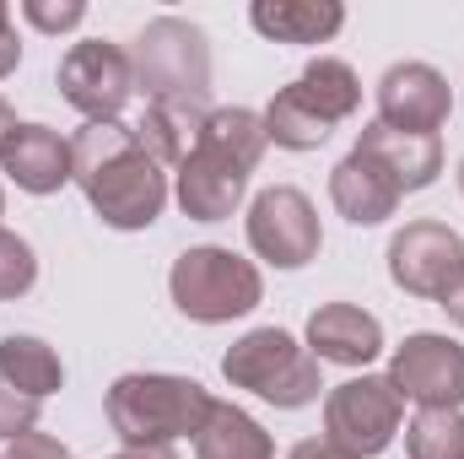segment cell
<instances>
[{"instance_id":"27","label":"cell","mask_w":464,"mask_h":459,"mask_svg":"<svg viewBox=\"0 0 464 459\" xmlns=\"http://www.w3.org/2000/svg\"><path fill=\"white\" fill-rule=\"evenodd\" d=\"M5 459H71V449L49 433H22V438H11Z\"/></svg>"},{"instance_id":"10","label":"cell","mask_w":464,"mask_h":459,"mask_svg":"<svg viewBox=\"0 0 464 459\" xmlns=\"http://www.w3.org/2000/svg\"><path fill=\"white\" fill-rule=\"evenodd\" d=\"M464 270V238L443 222H405L389 238V281L411 298H443Z\"/></svg>"},{"instance_id":"1","label":"cell","mask_w":464,"mask_h":459,"mask_svg":"<svg viewBox=\"0 0 464 459\" xmlns=\"http://www.w3.org/2000/svg\"><path fill=\"white\" fill-rule=\"evenodd\" d=\"M71 162L87 206L114 232L151 228L168 206V173L140 151L130 124H82L71 135Z\"/></svg>"},{"instance_id":"31","label":"cell","mask_w":464,"mask_h":459,"mask_svg":"<svg viewBox=\"0 0 464 459\" xmlns=\"http://www.w3.org/2000/svg\"><path fill=\"white\" fill-rule=\"evenodd\" d=\"M109 459H179L168 444H157V449H119V454H109Z\"/></svg>"},{"instance_id":"25","label":"cell","mask_w":464,"mask_h":459,"mask_svg":"<svg viewBox=\"0 0 464 459\" xmlns=\"http://www.w3.org/2000/svg\"><path fill=\"white\" fill-rule=\"evenodd\" d=\"M38 405H44V400L22 395V389H16V384H11V378L0 373V438H5V444L38 427Z\"/></svg>"},{"instance_id":"29","label":"cell","mask_w":464,"mask_h":459,"mask_svg":"<svg viewBox=\"0 0 464 459\" xmlns=\"http://www.w3.org/2000/svg\"><path fill=\"white\" fill-rule=\"evenodd\" d=\"M286 459H362V454H351V449L330 444V438H303V444H297Z\"/></svg>"},{"instance_id":"14","label":"cell","mask_w":464,"mask_h":459,"mask_svg":"<svg viewBox=\"0 0 464 459\" xmlns=\"http://www.w3.org/2000/svg\"><path fill=\"white\" fill-rule=\"evenodd\" d=\"M0 168L11 173L16 190L27 195H60L65 184H76V162H71V141L49 124H16V135L0 151Z\"/></svg>"},{"instance_id":"17","label":"cell","mask_w":464,"mask_h":459,"mask_svg":"<svg viewBox=\"0 0 464 459\" xmlns=\"http://www.w3.org/2000/svg\"><path fill=\"white\" fill-rule=\"evenodd\" d=\"M248 22L276 44H330L346 27V5L341 0H254Z\"/></svg>"},{"instance_id":"6","label":"cell","mask_w":464,"mask_h":459,"mask_svg":"<svg viewBox=\"0 0 464 459\" xmlns=\"http://www.w3.org/2000/svg\"><path fill=\"white\" fill-rule=\"evenodd\" d=\"M60 98L87 114V124H119L124 103L135 98V65L109 38L71 44L60 60Z\"/></svg>"},{"instance_id":"9","label":"cell","mask_w":464,"mask_h":459,"mask_svg":"<svg viewBox=\"0 0 464 459\" xmlns=\"http://www.w3.org/2000/svg\"><path fill=\"white\" fill-rule=\"evenodd\" d=\"M400 400H416L421 411H459L464 405V346L449 336H405V346L389 356V373Z\"/></svg>"},{"instance_id":"20","label":"cell","mask_w":464,"mask_h":459,"mask_svg":"<svg viewBox=\"0 0 464 459\" xmlns=\"http://www.w3.org/2000/svg\"><path fill=\"white\" fill-rule=\"evenodd\" d=\"M195 146H206V151H222L232 157L237 168H259V157H265V146H270V135H265V114H254V109H211V119L200 124V135H195Z\"/></svg>"},{"instance_id":"33","label":"cell","mask_w":464,"mask_h":459,"mask_svg":"<svg viewBox=\"0 0 464 459\" xmlns=\"http://www.w3.org/2000/svg\"><path fill=\"white\" fill-rule=\"evenodd\" d=\"M459 195H464V162H459Z\"/></svg>"},{"instance_id":"11","label":"cell","mask_w":464,"mask_h":459,"mask_svg":"<svg viewBox=\"0 0 464 459\" xmlns=\"http://www.w3.org/2000/svg\"><path fill=\"white\" fill-rule=\"evenodd\" d=\"M454 114V93L449 76L427 60H405L389 65L378 82V124L405 130V135H438Z\"/></svg>"},{"instance_id":"13","label":"cell","mask_w":464,"mask_h":459,"mask_svg":"<svg viewBox=\"0 0 464 459\" xmlns=\"http://www.w3.org/2000/svg\"><path fill=\"white\" fill-rule=\"evenodd\" d=\"M351 151H362L367 162H378L400 195H416V190L438 184V173H443V141L438 135H405V130H389L378 119L362 124V135H356Z\"/></svg>"},{"instance_id":"21","label":"cell","mask_w":464,"mask_h":459,"mask_svg":"<svg viewBox=\"0 0 464 459\" xmlns=\"http://www.w3.org/2000/svg\"><path fill=\"white\" fill-rule=\"evenodd\" d=\"M0 373H5L22 395H33V400L54 395V389L65 384V367H60L54 346H44L38 336H0Z\"/></svg>"},{"instance_id":"3","label":"cell","mask_w":464,"mask_h":459,"mask_svg":"<svg viewBox=\"0 0 464 459\" xmlns=\"http://www.w3.org/2000/svg\"><path fill=\"white\" fill-rule=\"evenodd\" d=\"M206 416H211V395L184 373H124L109 389V427L124 449L195 438Z\"/></svg>"},{"instance_id":"28","label":"cell","mask_w":464,"mask_h":459,"mask_svg":"<svg viewBox=\"0 0 464 459\" xmlns=\"http://www.w3.org/2000/svg\"><path fill=\"white\" fill-rule=\"evenodd\" d=\"M22 65V44H16V22H11V5L0 0V82Z\"/></svg>"},{"instance_id":"16","label":"cell","mask_w":464,"mask_h":459,"mask_svg":"<svg viewBox=\"0 0 464 459\" xmlns=\"http://www.w3.org/2000/svg\"><path fill=\"white\" fill-rule=\"evenodd\" d=\"M330 200H335V211L346 217L351 228H378V222L394 217L400 190L389 184V173L378 162H367L362 151H351V157L335 162V173H330Z\"/></svg>"},{"instance_id":"24","label":"cell","mask_w":464,"mask_h":459,"mask_svg":"<svg viewBox=\"0 0 464 459\" xmlns=\"http://www.w3.org/2000/svg\"><path fill=\"white\" fill-rule=\"evenodd\" d=\"M33 281H38L33 243L0 228V303H16L22 292H33Z\"/></svg>"},{"instance_id":"26","label":"cell","mask_w":464,"mask_h":459,"mask_svg":"<svg viewBox=\"0 0 464 459\" xmlns=\"http://www.w3.org/2000/svg\"><path fill=\"white\" fill-rule=\"evenodd\" d=\"M22 16L38 27V33H71V27H82L87 22V5L82 0H22Z\"/></svg>"},{"instance_id":"8","label":"cell","mask_w":464,"mask_h":459,"mask_svg":"<svg viewBox=\"0 0 464 459\" xmlns=\"http://www.w3.org/2000/svg\"><path fill=\"white\" fill-rule=\"evenodd\" d=\"M324 232H319V211L303 190L292 184H270L254 195L248 206V249L259 259H270L276 270H303L319 254Z\"/></svg>"},{"instance_id":"5","label":"cell","mask_w":464,"mask_h":459,"mask_svg":"<svg viewBox=\"0 0 464 459\" xmlns=\"http://www.w3.org/2000/svg\"><path fill=\"white\" fill-rule=\"evenodd\" d=\"M168 292H173V308L195 325H227L243 319L248 308H259L265 298V281L254 270V259L217 249V243H200V249H184L168 270Z\"/></svg>"},{"instance_id":"18","label":"cell","mask_w":464,"mask_h":459,"mask_svg":"<svg viewBox=\"0 0 464 459\" xmlns=\"http://www.w3.org/2000/svg\"><path fill=\"white\" fill-rule=\"evenodd\" d=\"M195 459H276V444L248 411H237L232 400H211V416L195 433Z\"/></svg>"},{"instance_id":"30","label":"cell","mask_w":464,"mask_h":459,"mask_svg":"<svg viewBox=\"0 0 464 459\" xmlns=\"http://www.w3.org/2000/svg\"><path fill=\"white\" fill-rule=\"evenodd\" d=\"M438 303H443V314H449V319H454V325L464 330V270H459V281H454V287H449Z\"/></svg>"},{"instance_id":"4","label":"cell","mask_w":464,"mask_h":459,"mask_svg":"<svg viewBox=\"0 0 464 459\" xmlns=\"http://www.w3.org/2000/svg\"><path fill=\"white\" fill-rule=\"evenodd\" d=\"M222 378L232 389H248L259 400H270L276 411H303L319 400V356L308 346H297V336L265 325V330H248L227 346L222 356Z\"/></svg>"},{"instance_id":"23","label":"cell","mask_w":464,"mask_h":459,"mask_svg":"<svg viewBox=\"0 0 464 459\" xmlns=\"http://www.w3.org/2000/svg\"><path fill=\"white\" fill-rule=\"evenodd\" d=\"M411 459H464V411H416L405 427Z\"/></svg>"},{"instance_id":"34","label":"cell","mask_w":464,"mask_h":459,"mask_svg":"<svg viewBox=\"0 0 464 459\" xmlns=\"http://www.w3.org/2000/svg\"><path fill=\"white\" fill-rule=\"evenodd\" d=\"M0 217H5V190H0Z\"/></svg>"},{"instance_id":"22","label":"cell","mask_w":464,"mask_h":459,"mask_svg":"<svg viewBox=\"0 0 464 459\" xmlns=\"http://www.w3.org/2000/svg\"><path fill=\"white\" fill-rule=\"evenodd\" d=\"M265 135H270L276 146H286V151H314V146L330 141V124L314 114L292 87H281L276 103L265 109Z\"/></svg>"},{"instance_id":"19","label":"cell","mask_w":464,"mask_h":459,"mask_svg":"<svg viewBox=\"0 0 464 459\" xmlns=\"http://www.w3.org/2000/svg\"><path fill=\"white\" fill-rule=\"evenodd\" d=\"M292 93L324 119L330 130H335L341 119H351L356 114V103H362V82H356V71H351L346 60H330V54H319V60L292 82Z\"/></svg>"},{"instance_id":"12","label":"cell","mask_w":464,"mask_h":459,"mask_svg":"<svg viewBox=\"0 0 464 459\" xmlns=\"http://www.w3.org/2000/svg\"><path fill=\"white\" fill-rule=\"evenodd\" d=\"M243 190H248V168L206 146H189V157L179 162V184H173L189 222H227L243 206Z\"/></svg>"},{"instance_id":"2","label":"cell","mask_w":464,"mask_h":459,"mask_svg":"<svg viewBox=\"0 0 464 459\" xmlns=\"http://www.w3.org/2000/svg\"><path fill=\"white\" fill-rule=\"evenodd\" d=\"M135 93H146V109H168L195 124L211 119V49L206 33L184 16H157L135 33L130 49Z\"/></svg>"},{"instance_id":"15","label":"cell","mask_w":464,"mask_h":459,"mask_svg":"<svg viewBox=\"0 0 464 459\" xmlns=\"http://www.w3.org/2000/svg\"><path fill=\"white\" fill-rule=\"evenodd\" d=\"M308 351L319 362H341V367H367L383 351V325L356 308V303H324L308 319Z\"/></svg>"},{"instance_id":"7","label":"cell","mask_w":464,"mask_h":459,"mask_svg":"<svg viewBox=\"0 0 464 459\" xmlns=\"http://www.w3.org/2000/svg\"><path fill=\"white\" fill-rule=\"evenodd\" d=\"M400 416H405V400L378 373H362V378L335 384L330 400H324V433H330V444H341V449H351V454H362V459L383 454L394 444Z\"/></svg>"},{"instance_id":"32","label":"cell","mask_w":464,"mask_h":459,"mask_svg":"<svg viewBox=\"0 0 464 459\" xmlns=\"http://www.w3.org/2000/svg\"><path fill=\"white\" fill-rule=\"evenodd\" d=\"M16 135V114H11V103L0 98V151H5V141Z\"/></svg>"}]
</instances>
